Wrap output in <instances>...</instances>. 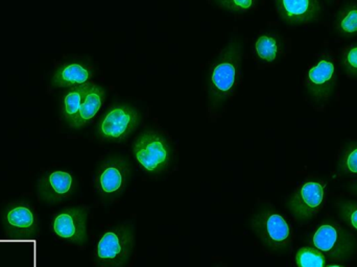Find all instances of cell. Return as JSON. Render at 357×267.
I'll return each instance as SVG.
<instances>
[{
  "mask_svg": "<svg viewBox=\"0 0 357 267\" xmlns=\"http://www.w3.org/2000/svg\"><path fill=\"white\" fill-rule=\"evenodd\" d=\"M350 190L357 195V182H354V184L350 185Z\"/></svg>",
  "mask_w": 357,
  "mask_h": 267,
  "instance_id": "obj_24",
  "label": "cell"
},
{
  "mask_svg": "<svg viewBox=\"0 0 357 267\" xmlns=\"http://www.w3.org/2000/svg\"><path fill=\"white\" fill-rule=\"evenodd\" d=\"M106 100V90L98 84L92 83L82 102L79 113L71 128L79 130L89 125L102 109Z\"/></svg>",
  "mask_w": 357,
  "mask_h": 267,
  "instance_id": "obj_15",
  "label": "cell"
},
{
  "mask_svg": "<svg viewBox=\"0 0 357 267\" xmlns=\"http://www.w3.org/2000/svg\"><path fill=\"white\" fill-rule=\"evenodd\" d=\"M92 85V82L84 84V85L77 86V87L69 88L68 91L64 94L62 100V116L65 123L71 128L79 108H81L82 102L85 98L86 92Z\"/></svg>",
  "mask_w": 357,
  "mask_h": 267,
  "instance_id": "obj_16",
  "label": "cell"
},
{
  "mask_svg": "<svg viewBox=\"0 0 357 267\" xmlns=\"http://www.w3.org/2000/svg\"><path fill=\"white\" fill-rule=\"evenodd\" d=\"M335 27L342 37L352 38L357 36L356 3H347L340 8L335 16Z\"/></svg>",
  "mask_w": 357,
  "mask_h": 267,
  "instance_id": "obj_18",
  "label": "cell"
},
{
  "mask_svg": "<svg viewBox=\"0 0 357 267\" xmlns=\"http://www.w3.org/2000/svg\"><path fill=\"white\" fill-rule=\"evenodd\" d=\"M214 2L224 10L243 13L253 8L257 0H214Z\"/></svg>",
  "mask_w": 357,
  "mask_h": 267,
  "instance_id": "obj_23",
  "label": "cell"
},
{
  "mask_svg": "<svg viewBox=\"0 0 357 267\" xmlns=\"http://www.w3.org/2000/svg\"><path fill=\"white\" fill-rule=\"evenodd\" d=\"M327 183L307 181L303 183L287 201V207L299 222H307L320 212L324 204Z\"/></svg>",
  "mask_w": 357,
  "mask_h": 267,
  "instance_id": "obj_9",
  "label": "cell"
},
{
  "mask_svg": "<svg viewBox=\"0 0 357 267\" xmlns=\"http://www.w3.org/2000/svg\"><path fill=\"white\" fill-rule=\"evenodd\" d=\"M337 171L344 176H357V142L345 145L337 162Z\"/></svg>",
  "mask_w": 357,
  "mask_h": 267,
  "instance_id": "obj_19",
  "label": "cell"
},
{
  "mask_svg": "<svg viewBox=\"0 0 357 267\" xmlns=\"http://www.w3.org/2000/svg\"><path fill=\"white\" fill-rule=\"evenodd\" d=\"M277 12L283 21L301 25L318 20L321 14L319 0H275Z\"/></svg>",
  "mask_w": 357,
  "mask_h": 267,
  "instance_id": "obj_13",
  "label": "cell"
},
{
  "mask_svg": "<svg viewBox=\"0 0 357 267\" xmlns=\"http://www.w3.org/2000/svg\"><path fill=\"white\" fill-rule=\"evenodd\" d=\"M134 247V230L130 224L115 227L100 237L94 260L98 267H123Z\"/></svg>",
  "mask_w": 357,
  "mask_h": 267,
  "instance_id": "obj_4",
  "label": "cell"
},
{
  "mask_svg": "<svg viewBox=\"0 0 357 267\" xmlns=\"http://www.w3.org/2000/svg\"><path fill=\"white\" fill-rule=\"evenodd\" d=\"M142 114L130 105H114L100 117L96 136L111 143H121L139 127Z\"/></svg>",
  "mask_w": 357,
  "mask_h": 267,
  "instance_id": "obj_6",
  "label": "cell"
},
{
  "mask_svg": "<svg viewBox=\"0 0 357 267\" xmlns=\"http://www.w3.org/2000/svg\"><path fill=\"white\" fill-rule=\"evenodd\" d=\"M251 227L258 238L273 252L289 251L291 245V226L274 208L264 207L253 216Z\"/></svg>",
  "mask_w": 357,
  "mask_h": 267,
  "instance_id": "obj_5",
  "label": "cell"
},
{
  "mask_svg": "<svg viewBox=\"0 0 357 267\" xmlns=\"http://www.w3.org/2000/svg\"><path fill=\"white\" fill-rule=\"evenodd\" d=\"M296 264L298 267H325L327 264L326 256L319 250L308 245L298 251Z\"/></svg>",
  "mask_w": 357,
  "mask_h": 267,
  "instance_id": "obj_20",
  "label": "cell"
},
{
  "mask_svg": "<svg viewBox=\"0 0 357 267\" xmlns=\"http://www.w3.org/2000/svg\"><path fill=\"white\" fill-rule=\"evenodd\" d=\"M6 238L31 241L39 233V222L31 206L25 201L8 204L1 215Z\"/></svg>",
  "mask_w": 357,
  "mask_h": 267,
  "instance_id": "obj_8",
  "label": "cell"
},
{
  "mask_svg": "<svg viewBox=\"0 0 357 267\" xmlns=\"http://www.w3.org/2000/svg\"><path fill=\"white\" fill-rule=\"evenodd\" d=\"M341 64L349 77L357 79V42L344 48L341 54Z\"/></svg>",
  "mask_w": 357,
  "mask_h": 267,
  "instance_id": "obj_21",
  "label": "cell"
},
{
  "mask_svg": "<svg viewBox=\"0 0 357 267\" xmlns=\"http://www.w3.org/2000/svg\"><path fill=\"white\" fill-rule=\"evenodd\" d=\"M327 1L331 2V0H327Z\"/></svg>",
  "mask_w": 357,
  "mask_h": 267,
  "instance_id": "obj_26",
  "label": "cell"
},
{
  "mask_svg": "<svg viewBox=\"0 0 357 267\" xmlns=\"http://www.w3.org/2000/svg\"><path fill=\"white\" fill-rule=\"evenodd\" d=\"M342 220L357 232V201H341L337 204Z\"/></svg>",
  "mask_w": 357,
  "mask_h": 267,
  "instance_id": "obj_22",
  "label": "cell"
},
{
  "mask_svg": "<svg viewBox=\"0 0 357 267\" xmlns=\"http://www.w3.org/2000/svg\"><path fill=\"white\" fill-rule=\"evenodd\" d=\"M89 210L86 207H70L60 210L52 218V231L56 236L75 245L88 241L87 220Z\"/></svg>",
  "mask_w": 357,
  "mask_h": 267,
  "instance_id": "obj_11",
  "label": "cell"
},
{
  "mask_svg": "<svg viewBox=\"0 0 357 267\" xmlns=\"http://www.w3.org/2000/svg\"><path fill=\"white\" fill-rule=\"evenodd\" d=\"M77 182L71 172L54 170L44 174L38 183L41 201L56 204L68 199L77 190Z\"/></svg>",
  "mask_w": 357,
  "mask_h": 267,
  "instance_id": "obj_12",
  "label": "cell"
},
{
  "mask_svg": "<svg viewBox=\"0 0 357 267\" xmlns=\"http://www.w3.org/2000/svg\"><path fill=\"white\" fill-rule=\"evenodd\" d=\"M307 243L335 261H345L354 255L357 247L354 235L333 220L322 222L308 237Z\"/></svg>",
  "mask_w": 357,
  "mask_h": 267,
  "instance_id": "obj_2",
  "label": "cell"
},
{
  "mask_svg": "<svg viewBox=\"0 0 357 267\" xmlns=\"http://www.w3.org/2000/svg\"><path fill=\"white\" fill-rule=\"evenodd\" d=\"M133 155L144 171L158 174L171 165L173 147L162 134L146 131L134 141Z\"/></svg>",
  "mask_w": 357,
  "mask_h": 267,
  "instance_id": "obj_3",
  "label": "cell"
},
{
  "mask_svg": "<svg viewBox=\"0 0 357 267\" xmlns=\"http://www.w3.org/2000/svg\"><path fill=\"white\" fill-rule=\"evenodd\" d=\"M93 68L88 63L73 61L61 65L52 75V85L56 88H73L89 83Z\"/></svg>",
  "mask_w": 357,
  "mask_h": 267,
  "instance_id": "obj_14",
  "label": "cell"
},
{
  "mask_svg": "<svg viewBox=\"0 0 357 267\" xmlns=\"http://www.w3.org/2000/svg\"><path fill=\"white\" fill-rule=\"evenodd\" d=\"M131 176L130 162L121 155H112L98 165L94 176V186L104 201H110L125 191Z\"/></svg>",
  "mask_w": 357,
  "mask_h": 267,
  "instance_id": "obj_7",
  "label": "cell"
},
{
  "mask_svg": "<svg viewBox=\"0 0 357 267\" xmlns=\"http://www.w3.org/2000/svg\"><path fill=\"white\" fill-rule=\"evenodd\" d=\"M337 84V67L328 54H322L306 75L305 87L310 98L317 102L331 98Z\"/></svg>",
  "mask_w": 357,
  "mask_h": 267,
  "instance_id": "obj_10",
  "label": "cell"
},
{
  "mask_svg": "<svg viewBox=\"0 0 357 267\" xmlns=\"http://www.w3.org/2000/svg\"><path fill=\"white\" fill-rule=\"evenodd\" d=\"M243 46L237 40L231 41L215 59L208 77V96L212 109L220 108L234 94L241 75Z\"/></svg>",
  "mask_w": 357,
  "mask_h": 267,
  "instance_id": "obj_1",
  "label": "cell"
},
{
  "mask_svg": "<svg viewBox=\"0 0 357 267\" xmlns=\"http://www.w3.org/2000/svg\"><path fill=\"white\" fill-rule=\"evenodd\" d=\"M325 267H345L343 266H325Z\"/></svg>",
  "mask_w": 357,
  "mask_h": 267,
  "instance_id": "obj_25",
  "label": "cell"
},
{
  "mask_svg": "<svg viewBox=\"0 0 357 267\" xmlns=\"http://www.w3.org/2000/svg\"><path fill=\"white\" fill-rule=\"evenodd\" d=\"M255 52L258 58L264 62H275L282 54V41L276 33H264L256 40Z\"/></svg>",
  "mask_w": 357,
  "mask_h": 267,
  "instance_id": "obj_17",
  "label": "cell"
}]
</instances>
